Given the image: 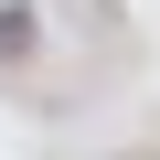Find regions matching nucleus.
Returning a JSON list of instances; mask_svg holds the SVG:
<instances>
[{
    "label": "nucleus",
    "instance_id": "obj_1",
    "mask_svg": "<svg viewBox=\"0 0 160 160\" xmlns=\"http://www.w3.org/2000/svg\"><path fill=\"white\" fill-rule=\"evenodd\" d=\"M22 43H32V22H22V11H0V53H22Z\"/></svg>",
    "mask_w": 160,
    "mask_h": 160
}]
</instances>
